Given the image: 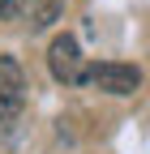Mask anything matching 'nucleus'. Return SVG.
Instances as JSON below:
<instances>
[{"mask_svg":"<svg viewBox=\"0 0 150 154\" xmlns=\"http://www.w3.org/2000/svg\"><path fill=\"white\" fill-rule=\"evenodd\" d=\"M82 82L99 86L107 94H133L142 86V69L137 64H116V60H103V64H90L82 69Z\"/></svg>","mask_w":150,"mask_h":154,"instance_id":"nucleus-1","label":"nucleus"},{"mask_svg":"<svg viewBox=\"0 0 150 154\" xmlns=\"http://www.w3.org/2000/svg\"><path fill=\"white\" fill-rule=\"evenodd\" d=\"M26 103V82H22V64L13 56H0V124H9Z\"/></svg>","mask_w":150,"mask_h":154,"instance_id":"nucleus-2","label":"nucleus"},{"mask_svg":"<svg viewBox=\"0 0 150 154\" xmlns=\"http://www.w3.org/2000/svg\"><path fill=\"white\" fill-rule=\"evenodd\" d=\"M47 64H52V77H56V82H82V51H77V38H73V34L52 38Z\"/></svg>","mask_w":150,"mask_h":154,"instance_id":"nucleus-3","label":"nucleus"},{"mask_svg":"<svg viewBox=\"0 0 150 154\" xmlns=\"http://www.w3.org/2000/svg\"><path fill=\"white\" fill-rule=\"evenodd\" d=\"M60 9H64V0H30V26L47 30L56 17H60Z\"/></svg>","mask_w":150,"mask_h":154,"instance_id":"nucleus-4","label":"nucleus"},{"mask_svg":"<svg viewBox=\"0 0 150 154\" xmlns=\"http://www.w3.org/2000/svg\"><path fill=\"white\" fill-rule=\"evenodd\" d=\"M17 13V0H0V17H13Z\"/></svg>","mask_w":150,"mask_h":154,"instance_id":"nucleus-5","label":"nucleus"}]
</instances>
